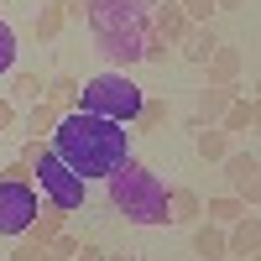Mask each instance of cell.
I'll return each instance as SVG.
<instances>
[{
    "label": "cell",
    "instance_id": "28",
    "mask_svg": "<svg viewBox=\"0 0 261 261\" xmlns=\"http://www.w3.org/2000/svg\"><path fill=\"white\" fill-rule=\"evenodd\" d=\"M11 261H58L47 246H37V241H27V235H21V246L11 251Z\"/></svg>",
    "mask_w": 261,
    "mask_h": 261
},
{
    "label": "cell",
    "instance_id": "32",
    "mask_svg": "<svg viewBox=\"0 0 261 261\" xmlns=\"http://www.w3.org/2000/svg\"><path fill=\"white\" fill-rule=\"evenodd\" d=\"M73 261H105V251H99V241H84V246H79V256H73Z\"/></svg>",
    "mask_w": 261,
    "mask_h": 261
},
{
    "label": "cell",
    "instance_id": "9",
    "mask_svg": "<svg viewBox=\"0 0 261 261\" xmlns=\"http://www.w3.org/2000/svg\"><path fill=\"white\" fill-rule=\"evenodd\" d=\"M188 27H193V21L183 16V6H178V0H162V6H151V32H162L172 47H178V42L188 37Z\"/></svg>",
    "mask_w": 261,
    "mask_h": 261
},
{
    "label": "cell",
    "instance_id": "7",
    "mask_svg": "<svg viewBox=\"0 0 261 261\" xmlns=\"http://www.w3.org/2000/svg\"><path fill=\"white\" fill-rule=\"evenodd\" d=\"M235 99H241V84H204L199 89V110H193V130L199 125H220Z\"/></svg>",
    "mask_w": 261,
    "mask_h": 261
},
{
    "label": "cell",
    "instance_id": "29",
    "mask_svg": "<svg viewBox=\"0 0 261 261\" xmlns=\"http://www.w3.org/2000/svg\"><path fill=\"white\" fill-rule=\"evenodd\" d=\"M79 246H84L79 235H68V230H63V235H53V246H47V251H53L58 261H73V256H79Z\"/></svg>",
    "mask_w": 261,
    "mask_h": 261
},
{
    "label": "cell",
    "instance_id": "24",
    "mask_svg": "<svg viewBox=\"0 0 261 261\" xmlns=\"http://www.w3.org/2000/svg\"><path fill=\"white\" fill-rule=\"evenodd\" d=\"M42 89H47L42 73H16L11 79V99H42Z\"/></svg>",
    "mask_w": 261,
    "mask_h": 261
},
{
    "label": "cell",
    "instance_id": "6",
    "mask_svg": "<svg viewBox=\"0 0 261 261\" xmlns=\"http://www.w3.org/2000/svg\"><path fill=\"white\" fill-rule=\"evenodd\" d=\"M37 214H42V204H37V188H32V183H11V178H0V235L21 241V235L32 230Z\"/></svg>",
    "mask_w": 261,
    "mask_h": 261
},
{
    "label": "cell",
    "instance_id": "18",
    "mask_svg": "<svg viewBox=\"0 0 261 261\" xmlns=\"http://www.w3.org/2000/svg\"><path fill=\"white\" fill-rule=\"evenodd\" d=\"M167 115H172V99H167V94H146V99H141V115L130 120V125H136V130H162Z\"/></svg>",
    "mask_w": 261,
    "mask_h": 261
},
{
    "label": "cell",
    "instance_id": "35",
    "mask_svg": "<svg viewBox=\"0 0 261 261\" xmlns=\"http://www.w3.org/2000/svg\"><path fill=\"white\" fill-rule=\"evenodd\" d=\"M220 11H246V0H214Z\"/></svg>",
    "mask_w": 261,
    "mask_h": 261
},
{
    "label": "cell",
    "instance_id": "36",
    "mask_svg": "<svg viewBox=\"0 0 261 261\" xmlns=\"http://www.w3.org/2000/svg\"><path fill=\"white\" fill-rule=\"evenodd\" d=\"M105 261H136V256H105Z\"/></svg>",
    "mask_w": 261,
    "mask_h": 261
},
{
    "label": "cell",
    "instance_id": "15",
    "mask_svg": "<svg viewBox=\"0 0 261 261\" xmlns=\"http://www.w3.org/2000/svg\"><path fill=\"white\" fill-rule=\"evenodd\" d=\"M167 209H172V225H199V220H204V193H193V188H167Z\"/></svg>",
    "mask_w": 261,
    "mask_h": 261
},
{
    "label": "cell",
    "instance_id": "25",
    "mask_svg": "<svg viewBox=\"0 0 261 261\" xmlns=\"http://www.w3.org/2000/svg\"><path fill=\"white\" fill-rule=\"evenodd\" d=\"M16 68V27L11 21H0V73Z\"/></svg>",
    "mask_w": 261,
    "mask_h": 261
},
{
    "label": "cell",
    "instance_id": "5",
    "mask_svg": "<svg viewBox=\"0 0 261 261\" xmlns=\"http://www.w3.org/2000/svg\"><path fill=\"white\" fill-rule=\"evenodd\" d=\"M32 183H42V199L47 204H58V209H84V178L58 157L53 146H42V157H37V178Z\"/></svg>",
    "mask_w": 261,
    "mask_h": 261
},
{
    "label": "cell",
    "instance_id": "37",
    "mask_svg": "<svg viewBox=\"0 0 261 261\" xmlns=\"http://www.w3.org/2000/svg\"><path fill=\"white\" fill-rule=\"evenodd\" d=\"M251 99H261V79H256V94H251Z\"/></svg>",
    "mask_w": 261,
    "mask_h": 261
},
{
    "label": "cell",
    "instance_id": "33",
    "mask_svg": "<svg viewBox=\"0 0 261 261\" xmlns=\"http://www.w3.org/2000/svg\"><path fill=\"white\" fill-rule=\"evenodd\" d=\"M63 11H68V21H84L89 16V0H63Z\"/></svg>",
    "mask_w": 261,
    "mask_h": 261
},
{
    "label": "cell",
    "instance_id": "11",
    "mask_svg": "<svg viewBox=\"0 0 261 261\" xmlns=\"http://www.w3.org/2000/svg\"><path fill=\"white\" fill-rule=\"evenodd\" d=\"M193 151H199L204 162H225L230 151H235V136L220 130V125H199V130H193Z\"/></svg>",
    "mask_w": 261,
    "mask_h": 261
},
{
    "label": "cell",
    "instance_id": "22",
    "mask_svg": "<svg viewBox=\"0 0 261 261\" xmlns=\"http://www.w3.org/2000/svg\"><path fill=\"white\" fill-rule=\"evenodd\" d=\"M220 130H230V136H241V130H251V99H246V94H241V99H235L230 110H225Z\"/></svg>",
    "mask_w": 261,
    "mask_h": 261
},
{
    "label": "cell",
    "instance_id": "21",
    "mask_svg": "<svg viewBox=\"0 0 261 261\" xmlns=\"http://www.w3.org/2000/svg\"><path fill=\"white\" fill-rule=\"evenodd\" d=\"M220 167H225V183H230V188H235V183H246L251 172H261V162L251 157V151H230V157H225Z\"/></svg>",
    "mask_w": 261,
    "mask_h": 261
},
{
    "label": "cell",
    "instance_id": "23",
    "mask_svg": "<svg viewBox=\"0 0 261 261\" xmlns=\"http://www.w3.org/2000/svg\"><path fill=\"white\" fill-rule=\"evenodd\" d=\"M172 53H178V47H172L162 32H146V42H141V63H167Z\"/></svg>",
    "mask_w": 261,
    "mask_h": 261
},
{
    "label": "cell",
    "instance_id": "8",
    "mask_svg": "<svg viewBox=\"0 0 261 261\" xmlns=\"http://www.w3.org/2000/svg\"><path fill=\"white\" fill-rule=\"evenodd\" d=\"M193 256H199V261H225V256H230L225 225H214V220H199V225H193Z\"/></svg>",
    "mask_w": 261,
    "mask_h": 261
},
{
    "label": "cell",
    "instance_id": "2",
    "mask_svg": "<svg viewBox=\"0 0 261 261\" xmlns=\"http://www.w3.org/2000/svg\"><path fill=\"white\" fill-rule=\"evenodd\" d=\"M151 6L157 0H89V37L94 47L125 73L130 63H141V42L151 32Z\"/></svg>",
    "mask_w": 261,
    "mask_h": 261
},
{
    "label": "cell",
    "instance_id": "27",
    "mask_svg": "<svg viewBox=\"0 0 261 261\" xmlns=\"http://www.w3.org/2000/svg\"><path fill=\"white\" fill-rule=\"evenodd\" d=\"M0 178H11V183H32V178H37V162L21 151L16 162H6V172H0Z\"/></svg>",
    "mask_w": 261,
    "mask_h": 261
},
{
    "label": "cell",
    "instance_id": "38",
    "mask_svg": "<svg viewBox=\"0 0 261 261\" xmlns=\"http://www.w3.org/2000/svg\"><path fill=\"white\" fill-rule=\"evenodd\" d=\"M246 261H261V251H256V256H246Z\"/></svg>",
    "mask_w": 261,
    "mask_h": 261
},
{
    "label": "cell",
    "instance_id": "31",
    "mask_svg": "<svg viewBox=\"0 0 261 261\" xmlns=\"http://www.w3.org/2000/svg\"><path fill=\"white\" fill-rule=\"evenodd\" d=\"M16 130V99H0V136Z\"/></svg>",
    "mask_w": 261,
    "mask_h": 261
},
{
    "label": "cell",
    "instance_id": "4",
    "mask_svg": "<svg viewBox=\"0 0 261 261\" xmlns=\"http://www.w3.org/2000/svg\"><path fill=\"white\" fill-rule=\"evenodd\" d=\"M141 99H146V89L130 73H120V68H110V73H94V79H84V89H79V110L84 115H105V120H120V125H130L141 115Z\"/></svg>",
    "mask_w": 261,
    "mask_h": 261
},
{
    "label": "cell",
    "instance_id": "30",
    "mask_svg": "<svg viewBox=\"0 0 261 261\" xmlns=\"http://www.w3.org/2000/svg\"><path fill=\"white\" fill-rule=\"evenodd\" d=\"M230 193H241L246 204H261V172H251V178H246V183H235Z\"/></svg>",
    "mask_w": 261,
    "mask_h": 261
},
{
    "label": "cell",
    "instance_id": "34",
    "mask_svg": "<svg viewBox=\"0 0 261 261\" xmlns=\"http://www.w3.org/2000/svg\"><path fill=\"white\" fill-rule=\"evenodd\" d=\"M251 130L261 136V99H251Z\"/></svg>",
    "mask_w": 261,
    "mask_h": 261
},
{
    "label": "cell",
    "instance_id": "19",
    "mask_svg": "<svg viewBox=\"0 0 261 261\" xmlns=\"http://www.w3.org/2000/svg\"><path fill=\"white\" fill-rule=\"evenodd\" d=\"M63 27H68V11H63V0H47V6L37 11V21H32V32H37V42H53Z\"/></svg>",
    "mask_w": 261,
    "mask_h": 261
},
{
    "label": "cell",
    "instance_id": "17",
    "mask_svg": "<svg viewBox=\"0 0 261 261\" xmlns=\"http://www.w3.org/2000/svg\"><path fill=\"white\" fill-rule=\"evenodd\" d=\"M79 89H84V84H79L73 73H53V79H47V94H42V99H47L53 110L68 115V110H79Z\"/></svg>",
    "mask_w": 261,
    "mask_h": 261
},
{
    "label": "cell",
    "instance_id": "26",
    "mask_svg": "<svg viewBox=\"0 0 261 261\" xmlns=\"http://www.w3.org/2000/svg\"><path fill=\"white\" fill-rule=\"evenodd\" d=\"M178 6H183V16L193 21V27H209V21H214V11H220L214 0H178Z\"/></svg>",
    "mask_w": 261,
    "mask_h": 261
},
{
    "label": "cell",
    "instance_id": "13",
    "mask_svg": "<svg viewBox=\"0 0 261 261\" xmlns=\"http://www.w3.org/2000/svg\"><path fill=\"white\" fill-rule=\"evenodd\" d=\"M251 214V204L241 199V193H214V199H204V220H214V225H235V220H246Z\"/></svg>",
    "mask_w": 261,
    "mask_h": 261
},
{
    "label": "cell",
    "instance_id": "12",
    "mask_svg": "<svg viewBox=\"0 0 261 261\" xmlns=\"http://www.w3.org/2000/svg\"><path fill=\"white\" fill-rule=\"evenodd\" d=\"M225 235H230V256H241V261H246V256H256V251H261V214H246V220H235Z\"/></svg>",
    "mask_w": 261,
    "mask_h": 261
},
{
    "label": "cell",
    "instance_id": "16",
    "mask_svg": "<svg viewBox=\"0 0 261 261\" xmlns=\"http://www.w3.org/2000/svg\"><path fill=\"white\" fill-rule=\"evenodd\" d=\"M63 225H68V209L42 204V214H37V220H32V230H27V241H37V246H53V235H63Z\"/></svg>",
    "mask_w": 261,
    "mask_h": 261
},
{
    "label": "cell",
    "instance_id": "3",
    "mask_svg": "<svg viewBox=\"0 0 261 261\" xmlns=\"http://www.w3.org/2000/svg\"><path fill=\"white\" fill-rule=\"evenodd\" d=\"M105 188H110V204L125 225H172V209H167V183L151 172L146 162L125 157L110 178H105Z\"/></svg>",
    "mask_w": 261,
    "mask_h": 261
},
{
    "label": "cell",
    "instance_id": "10",
    "mask_svg": "<svg viewBox=\"0 0 261 261\" xmlns=\"http://www.w3.org/2000/svg\"><path fill=\"white\" fill-rule=\"evenodd\" d=\"M214 47H220V32H214V27H188V37L178 42V58L204 68V63L214 58Z\"/></svg>",
    "mask_w": 261,
    "mask_h": 261
},
{
    "label": "cell",
    "instance_id": "14",
    "mask_svg": "<svg viewBox=\"0 0 261 261\" xmlns=\"http://www.w3.org/2000/svg\"><path fill=\"white\" fill-rule=\"evenodd\" d=\"M209 68V84H241V68H246V58H241V47H214V58L204 63Z\"/></svg>",
    "mask_w": 261,
    "mask_h": 261
},
{
    "label": "cell",
    "instance_id": "20",
    "mask_svg": "<svg viewBox=\"0 0 261 261\" xmlns=\"http://www.w3.org/2000/svg\"><path fill=\"white\" fill-rule=\"evenodd\" d=\"M58 120H63V110H53L47 99H37V105H32V115H27V141L53 136V130H58Z\"/></svg>",
    "mask_w": 261,
    "mask_h": 261
},
{
    "label": "cell",
    "instance_id": "1",
    "mask_svg": "<svg viewBox=\"0 0 261 261\" xmlns=\"http://www.w3.org/2000/svg\"><path fill=\"white\" fill-rule=\"evenodd\" d=\"M47 146L79 172L84 183H94V178H110V172L130 157V130H125L120 120L68 110V115L58 120V130L47 136Z\"/></svg>",
    "mask_w": 261,
    "mask_h": 261
}]
</instances>
